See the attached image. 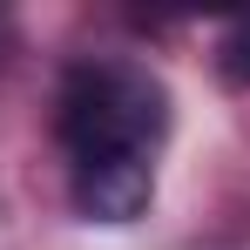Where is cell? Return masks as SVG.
Segmentation results:
<instances>
[{
	"label": "cell",
	"mask_w": 250,
	"mask_h": 250,
	"mask_svg": "<svg viewBox=\"0 0 250 250\" xmlns=\"http://www.w3.org/2000/svg\"><path fill=\"white\" fill-rule=\"evenodd\" d=\"M54 135L75 169H156L169 142V88L149 61L82 54L54 95Z\"/></svg>",
	"instance_id": "obj_1"
},
{
	"label": "cell",
	"mask_w": 250,
	"mask_h": 250,
	"mask_svg": "<svg viewBox=\"0 0 250 250\" xmlns=\"http://www.w3.org/2000/svg\"><path fill=\"white\" fill-rule=\"evenodd\" d=\"M216 75L230 88H250V14L223 27V41H216Z\"/></svg>",
	"instance_id": "obj_2"
}]
</instances>
